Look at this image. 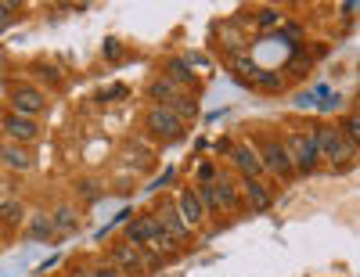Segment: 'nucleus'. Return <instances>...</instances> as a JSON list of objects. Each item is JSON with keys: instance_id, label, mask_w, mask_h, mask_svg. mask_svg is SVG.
I'll return each instance as SVG.
<instances>
[{"instance_id": "obj_1", "label": "nucleus", "mask_w": 360, "mask_h": 277, "mask_svg": "<svg viewBox=\"0 0 360 277\" xmlns=\"http://www.w3.org/2000/svg\"><path fill=\"white\" fill-rule=\"evenodd\" d=\"M310 134H314V144H317V155L328 159L335 169H346V166L353 162L356 144L346 141V134H342L339 127H317V130H310Z\"/></svg>"}, {"instance_id": "obj_2", "label": "nucleus", "mask_w": 360, "mask_h": 277, "mask_svg": "<svg viewBox=\"0 0 360 277\" xmlns=\"http://www.w3.org/2000/svg\"><path fill=\"white\" fill-rule=\"evenodd\" d=\"M281 144H285V151H288V159H292V169H295V173H314V169L321 166L314 134H307V130H292L288 141H281Z\"/></svg>"}, {"instance_id": "obj_3", "label": "nucleus", "mask_w": 360, "mask_h": 277, "mask_svg": "<svg viewBox=\"0 0 360 277\" xmlns=\"http://www.w3.org/2000/svg\"><path fill=\"white\" fill-rule=\"evenodd\" d=\"M256 155H259V166H263V173L278 176V180H288V176H295V169H292V159H288V151H285V144H281L278 137H266V141L256 148Z\"/></svg>"}, {"instance_id": "obj_4", "label": "nucleus", "mask_w": 360, "mask_h": 277, "mask_svg": "<svg viewBox=\"0 0 360 277\" xmlns=\"http://www.w3.org/2000/svg\"><path fill=\"white\" fill-rule=\"evenodd\" d=\"M144 127H148V134H152V137H159V141H166V144H173V141L184 137V122H180L169 108H162V105H152V108H148Z\"/></svg>"}, {"instance_id": "obj_5", "label": "nucleus", "mask_w": 360, "mask_h": 277, "mask_svg": "<svg viewBox=\"0 0 360 277\" xmlns=\"http://www.w3.org/2000/svg\"><path fill=\"white\" fill-rule=\"evenodd\" d=\"M8 101H11V112H15V115H29V119L40 115V112L47 108L44 90H37V86H15Z\"/></svg>"}, {"instance_id": "obj_6", "label": "nucleus", "mask_w": 360, "mask_h": 277, "mask_svg": "<svg viewBox=\"0 0 360 277\" xmlns=\"http://www.w3.org/2000/svg\"><path fill=\"white\" fill-rule=\"evenodd\" d=\"M0 127H4V134L15 141V144H33L37 137H40V127H37V119H29V115H4V122H0Z\"/></svg>"}, {"instance_id": "obj_7", "label": "nucleus", "mask_w": 360, "mask_h": 277, "mask_svg": "<svg viewBox=\"0 0 360 277\" xmlns=\"http://www.w3.org/2000/svg\"><path fill=\"white\" fill-rule=\"evenodd\" d=\"M152 217H155V224H159V231H166L173 241H184L188 234H191V227L184 224V220H180V212H176V205L173 202H166V205H159L155 212H152Z\"/></svg>"}, {"instance_id": "obj_8", "label": "nucleus", "mask_w": 360, "mask_h": 277, "mask_svg": "<svg viewBox=\"0 0 360 277\" xmlns=\"http://www.w3.org/2000/svg\"><path fill=\"white\" fill-rule=\"evenodd\" d=\"M176 212H180V220H184L188 227H202L205 224V209H202V202H198V195H195V188H184L176 195Z\"/></svg>"}, {"instance_id": "obj_9", "label": "nucleus", "mask_w": 360, "mask_h": 277, "mask_svg": "<svg viewBox=\"0 0 360 277\" xmlns=\"http://www.w3.org/2000/svg\"><path fill=\"white\" fill-rule=\"evenodd\" d=\"M242 195H245V202L252 205V212H266L270 209V202H274V195H270V188L259 180V176H242Z\"/></svg>"}, {"instance_id": "obj_10", "label": "nucleus", "mask_w": 360, "mask_h": 277, "mask_svg": "<svg viewBox=\"0 0 360 277\" xmlns=\"http://www.w3.org/2000/svg\"><path fill=\"white\" fill-rule=\"evenodd\" d=\"M112 266H119L123 273H141L144 270V252L137 249V245L123 241V245H115V249H112Z\"/></svg>"}, {"instance_id": "obj_11", "label": "nucleus", "mask_w": 360, "mask_h": 277, "mask_svg": "<svg viewBox=\"0 0 360 277\" xmlns=\"http://www.w3.org/2000/svg\"><path fill=\"white\" fill-rule=\"evenodd\" d=\"M231 162L242 176H263V166H259V155L252 144H234L231 148Z\"/></svg>"}, {"instance_id": "obj_12", "label": "nucleus", "mask_w": 360, "mask_h": 277, "mask_svg": "<svg viewBox=\"0 0 360 277\" xmlns=\"http://www.w3.org/2000/svg\"><path fill=\"white\" fill-rule=\"evenodd\" d=\"M152 234H159V224H155L152 212H148V217H137V220H130V224H127V241H130V245H137V249H141V245H144L148 238H152Z\"/></svg>"}, {"instance_id": "obj_13", "label": "nucleus", "mask_w": 360, "mask_h": 277, "mask_svg": "<svg viewBox=\"0 0 360 277\" xmlns=\"http://www.w3.org/2000/svg\"><path fill=\"white\" fill-rule=\"evenodd\" d=\"M0 162L11 166V169H33V151H29L25 144H4L0 148Z\"/></svg>"}, {"instance_id": "obj_14", "label": "nucleus", "mask_w": 360, "mask_h": 277, "mask_svg": "<svg viewBox=\"0 0 360 277\" xmlns=\"http://www.w3.org/2000/svg\"><path fill=\"white\" fill-rule=\"evenodd\" d=\"M148 98H152V105H162V108H169V105L180 98V86H173L166 76H155L152 83H148Z\"/></svg>"}, {"instance_id": "obj_15", "label": "nucleus", "mask_w": 360, "mask_h": 277, "mask_svg": "<svg viewBox=\"0 0 360 277\" xmlns=\"http://www.w3.org/2000/svg\"><path fill=\"white\" fill-rule=\"evenodd\" d=\"M231 69L238 72V79H242V83H256V79H259V72H263L259 61H256V58H249V54H242V51H238V54L231 58Z\"/></svg>"}, {"instance_id": "obj_16", "label": "nucleus", "mask_w": 360, "mask_h": 277, "mask_svg": "<svg viewBox=\"0 0 360 277\" xmlns=\"http://www.w3.org/2000/svg\"><path fill=\"white\" fill-rule=\"evenodd\" d=\"M141 249L162 259V256H176V241H173V238H169L166 231H159V234H152V238H148V241L141 245Z\"/></svg>"}, {"instance_id": "obj_17", "label": "nucleus", "mask_w": 360, "mask_h": 277, "mask_svg": "<svg viewBox=\"0 0 360 277\" xmlns=\"http://www.w3.org/2000/svg\"><path fill=\"white\" fill-rule=\"evenodd\" d=\"M22 220H25V205L18 198H4V202H0V224H4V227H18Z\"/></svg>"}, {"instance_id": "obj_18", "label": "nucleus", "mask_w": 360, "mask_h": 277, "mask_svg": "<svg viewBox=\"0 0 360 277\" xmlns=\"http://www.w3.org/2000/svg\"><path fill=\"white\" fill-rule=\"evenodd\" d=\"M166 79H169L173 86H191V83H195V72L184 65V58H173L169 65H166Z\"/></svg>"}, {"instance_id": "obj_19", "label": "nucleus", "mask_w": 360, "mask_h": 277, "mask_svg": "<svg viewBox=\"0 0 360 277\" xmlns=\"http://www.w3.org/2000/svg\"><path fill=\"white\" fill-rule=\"evenodd\" d=\"M51 224H54V231H76L79 227V217H76L72 205H58L51 212Z\"/></svg>"}, {"instance_id": "obj_20", "label": "nucleus", "mask_w": 360, "mask_h": 277, "mask_svg": "<svg viewBox=\"0 0 360 277\" xmlns=\"http://www.w3.org/2000/svg\"><path fill=\"white\" fill-rule=\"evenodd\" d=\"M169 112H173L180 122H184V127H188L191 119H198V101H195V98H188V94H180V98L169 105Z\"/></svg>"}, {"instance_id": "obj_21", "label": "nucleus", "mask_w": 360, "mask_h": 277, "mask_svg": "<svg viewBox=\"0 0 360 277\" xmlns=\"http://www.w3.org/2000/svg\"><path fill=\"white\" fill-rule=\"evenodd\" d=\"M217 183V198H220V209H242V195H238V188L234 183H227V180H213Z\"/></svg>"}, {"instance_id": "obj_22", "label": "nucleus", "mask_w": 360, "mask_h": 277, "mask_svg": "<svg viewBox=\"0 0 360 277\" xmlns=\"http://www.w3.org/2000/svg\"><path fill=\"white\" fill-rule=\"evenodd\" d=\"M29 241H47L51 234H54V224H51V217H47V212H37V217H33V224H29Z\"/></svg>"}, {"instance_id": "obj_23", "label": "nucleus", "mask_w": 360, "mask_h": 277, "mask_svg": "<svg viewBox=\"0 0 360 277\" xmlns=\"http://www.w3.org/2000/svg\"><path fill=\"white\" fill-rule=\"evenodd\" d=\"M195 195H198V202H202V209H205V217H209V212H220V198H217V183H213V180L198 183Z\"/></svg>"}, {"instance_id": "obj_24", "label": "nucleus", "mask_w": 360, "mask_h": 277, "mask_svg": "<svg viewBox=\"0 0 360 277\" xmlns=\"http://www.w3.org/2000/svg\"><path fill=\"white\" fill-rule=\"evenodd\" d=\"M252 86H259V90H281V86H285V76H281V72H274V69H263V72H259V79H256Z\"/></svg>"}, {"instance_id": "obj_25", "label": "nucleus", "mask_w": 360, "mask_h": 277, "mask_svg": "<svg viewBox=\"0 0 360 277\" xmlns=\"http://www.w3.org/2000/svg\"><path fill=\"white\" fill-rule=\"evenodd\" d=\"M18 11V4L15 0H0V33H4V29L11 25V15Z\"/></svg>"}, {"instance_id": "obj_26", "label": "nucleus", "mask_w": 360, "mask_h": 277, "mask_svg": "<svg viewBox=\"0 0 360 277\" xmlns=\"http://www.w3.org/2000/svg\"><path fill=\"white\" fill-rule=\"evenodd\" d=\"M342 134H346V141L356 144V137H360V119H356V115H349V119L342 122Z\"/></svg>"}, {"instance_id": "obj_27", "label": "nucleus", "mask_w": 360, "mask_h": 277, "mask_svg": "<svg viewBox=\"0 0 360 277\" xmlns=\"http://www.w3.org/2000/svg\"><path fill=\"white\" fill-rule=\"evenodd\" d=\"M94 277H127V273L119 270V266H108L105 263V266H94Z\"/></svg>"}, {"instance_id": "obj_28", "label": "nucleus", "mask_w": 360, "mask_h": 277, "mask_svg": "<svg viewBox=\"0 0 360 277\" xmlns=\"http://www.w3.org/2000/svg\"><path fill=\"white\" fill-rule=\"evenodd\" d=\"M213 176H217V169L209 166V162H202V166H198V180H202V183H209V180H213Z\"/></svg>"}, {"instance_id": "obj_29", "label": "nucleus", "mask_w": 360, "mask_h": 277, "mask_svg": "<svg viewBox=\"0 0 360 277\" xmlns=\"http://www.w3.org/2000/svg\"><path fill=\"white\" fill-rule=\"evenodd\" d=\"M278 22V11L274 8H263V15H259V25H274Z\"/></svg>"}, {"instance_id": "obj_30", "label": "nucleus", "mask_w": 360, "mask_h": 277, "mask_svg": "<svg viewBox=\"0 0 360 277\" xmlns=\"http://www.w3.org/2000/svg\"><path fill=\"white\" fill-rule=\"evenodd\" d=\"M40 76H44V79H51V83H58V79H62L54 65H40Z\"/></svg>"}, {"instance_id": "obj_31", "label": "nucleus", "mask_w": 360, "mask_h": 277, "mask_svg": "<svg viewBox=\"0 0 360 277\" xmlns=\"http://www.w3.org/2000/svg\"><path fill=\"white\" fill-rule=\"evenodd\" d=\"M79 188H83V195H86V198H98V195H101V191L94 188V180H83Z\"/></svg>"}, {"instance_id": "obj_32", "label": "nucleus", "mask_w": 360, "mask_h": 277, "mask_svg": "<svg viewBox=\"0 0 360 277\" xmlns=\"http://www.w3.org/2000/svg\"><path fill=\"white\" fill-rule=\"evenodd\" d=\"M119 54H123V47H119L115 40H108V44H105V58H119Z\"/></svg>"}, {"instance_id": "obj_33", "label": "nucleus", "mask_w": 360, "mask_h": 277, "mask_svg": "<svg viewBox=\"0 0 360 277\" xmlns=\"http://www.w3.org/2000/svg\"><path fill=\"white\" fill-rule=\"evenodd\" d=\"M72 277H94V270H90V266H76Z\"/></svg>"}, {"instance_id": "obj_34", "label": "nucleus", "mask_w": 360, "mask_h": 277, "mask_svg": "<svg viewBox=\"0 0 360 277\" xmlns=\"http://www.w3.org/2000/svg\"><path fill=\"white\" fill-rule=\"evenodd\" d=\"M342 15H346V18H353V15H356V4H353V0H349V4H342Z\"/></svg>"}, {"instance_id": "obj_35", "label": "nucleus", "mask_w": 360, "mask_h": 277, "mask_svg": "<svg viewBox=\"0 0 360 277\" xmlns=\"http://www.w3.org/2000/svg\"><path fill=\"white\" fill-rule=\"evenodd\" d=\"M0 191H4V173H0Z\"/></svg>"}]
</instances>
